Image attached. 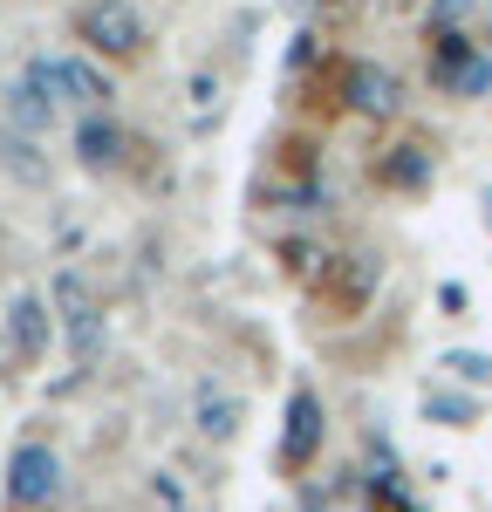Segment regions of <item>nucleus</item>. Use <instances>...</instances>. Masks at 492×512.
Segmentation results:
<instances>
[{"mask_svg":"<svg viewBox=\"0 0 492 512\" xmlns=\"http://www.w3.org/2000/svg\"><path fill=\"white\" fill-rule=\"evenodd\" d=\"M21 82H35L48 103H62V96H69V103H89V110L117 96V89H110V76H103L96 62H76V55H35Z\"/></svg>","mask_w":492,"mask_h":512,"instance_id":"obj_1","label":"nucleus"},{"mask_svg":"<svg viewBox=\"0 0 492 512\" xmlns=\"http://www.w3.org/2000/svg\"><path fill=\"white\" fill-rule=\"evenodd\" d=\"M76 35L103 55H137L144 48V14L130 0H89V7H76Z\"/></svg>","mask_w":492,"mask_h":512,"instance_id":"obj_2","label":"nucleus"},{"mask_svg":"<svg viewBox=\"0 0 492 512\" xmlns=\"http://www.w3.org/2000/svg\"><path fill=\"white\" fill-rule=\"evenodd\" d=\"M55 492H62V458L48 444H21L7 458V499L14 506H48Z\"/></svg>","mask_w":492,"mask_h":512,"instance_id":"obj_3","label":"nucleus"},{"mask_svg":"<svg viewBox=\"0 0 492 512\" xmlns=\"http://www.w3.org/2000/svg\"><path fill=\"white\" fill-rule=\"evenodd\" d=\"M315 444H322V403L308 390H294V403H287V444H281V465L287 472H301L308 458H315Z\"/></svg>","mask_w":492,"mask_h":512,"instance_id":"obj_4","label":"nucleus"},{"mask_svg":"<svg viewBox=\"0 0 492 512\" xmlns=\"http://www.w3.org/2000/svg\"><path fill=\"white\" fill-rule=\"evenodd\" d=\"M7 349H14V362H41V349H48V308H41L35 294H14V308H7Z\"/></svg>","mask_w":492,"mask_h":512,"instance_id":"obj_5","label":"nucleus"},{"mask_svg":"<svg viewBox=\"0 0 492 512\" xmlns=\"http://www.w3.org/2000/svg\"><path fill=\"white\" fill-rule=\"evenodd\" d=\"M192 417H199L205 437H233V431H240V396L219 390V383H199V396H192Z\"/></svg>","mask_w":492,"mask_h":512,"instance_id":"obj_6","label":"nucleus"},{"mask_svg":"<svg viewBox=\"0 0 492 512\" xmlns=\"http://www.w3.org/2000/svg\"><path fill=\"white\" fill-rule=\"evenodd\" d=\"M349 103H356L363 117L397 110V82H390V69H369V62H356V69H349Z\"/></svg>","mask_w":492,"mask_h":512,"instance_id":"obj_7","label":"nucleus"},{"mask_svg":"<svg viewBox=\"0 0 492 512\" xmlns=\"http://www.w3.org/2000/svg\"><path fill=\"white\" fill-rule=\"evenodd\" d=\"M76 158L89 164V171H103V164H117V158H123V130H117L110 117H89V123L76 130Z\"/></svg>","mask_w":492,"mask_h":512,"instance_id":"obj_8","label":"nucleus"},{"mask_svg":"<svg viewBox=\"0 0 492 512\" xmlns=\"http://www.w3.org/2000/svg\"><path fill=\"white\" fill-rule=\"evenodd\" d=\"M383 185H397V192H424V185H431V151L397 144V151L383 158Z\"/></svg>","mask_w":492,"mask_h":512,"instance_id":"obj_9","label":"nucleus"},{"mask_svg":"<svg viewBox=\"0 0 492 512\" xmlns=\"http://www.w3.org/2000/svg\"><path fill=\"white\" fill-rule=\"evenodd\" d=\"M7 117L21 123V130H48V123H55V103L41 96L35 82H14V89H7Z\"/></svg>","mask_w":492,"mask_h":512,"instance_id":"obj_10","label":"nucleus"},{"mask_svg":"<svg viewBox=\"0 0 492 512\" xmlns=\"http://www.w3.org/2000/svg\"><path fill=\"white\" fill-rule=\"evenodd\" d=\"M424 417H438V424H451V431H472V417H479V403L458 390H424Z\"/></svg>","mask_w":492,"mask_h":512,"instance_id":"obj_11","label":"nucleus"},{"mask_svg":"<svg viewBox=\"0 0 492 512\" xmlns=\"http://www.w3.org/2000/svg\"><path fill=\"white\" fill-rule=\"evenodd\" d=\"M438 82H445L451 96H486V89H492V62H486V55H472V62H458V69H438Z\"/></svg>","mask_w":492,"mask_h":512,"instance_id":"obj_12","label":"nucleus"},{"mask_svg":"<svg viewBox=\"0 0 492 512\" xmlns=\"http://www.w3.org/2000/svg\"><path fill=\"white\" fill-rule=\"evenodd\" d=\"M69 349H76V362L89 369V362L103 355V315H76L69 321Z\"/></svg>","mask_w":492,"mask_h":512,"instance_id":"obj_13","label":"nucleus"},{"mask_svg":"<svg viewBox=\"0 0 492 512\" xmlns=\"http://www.w3.org/2000/svg\"><path fill=\"white\" fill-rule=\"evenodd\" d=\"M438 369H451L458 383H492V355H479V349H451Z\"/></svg>","mask_w":492,"mask_h":512,"instance_id":"obj_14","label":"nucleus"},{"mask_svg":"<svg viewBox=\"0 0 492 512\" xmlns=\"http://www.w3.org/2000/svg\"><path fill=\"white\" fill-rule=\"evenodd\" d=\"M479 205H486V226H492V192H486V198H479Z\"/></svg>","mask_w":492,"mask_h":512,"instance_id":"obj_15","label":"nucleus"},{"mask_svg":"<svg viewBox=\"0 0 492 512\" xmlns=\"http://www.w3.org/2000/svg\"><path fill=\"white\" fill-rule=\"evenodd\" d=\"M397 512H410V506H397Z\"/></svg>","mask_w":492,"mask_h":512,"instance_id":"obj_16","label":"nucleus"}]
</instances>
